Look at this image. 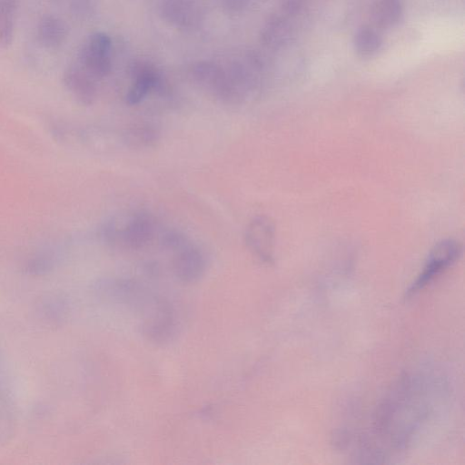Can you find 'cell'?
<instances>
[{
    "label": "cell",
    "instance_id": "e0dca14e",
    "mask_svg": "<svg viewBox=\"0 0 465 465\" xmlns=\"http://www.w3.org/2000/svg\"><path fill=\"white\" fill-rule=\"evenodd\" d=\"M54 259L45 253L36 254L25 264V272L30 275H44L54 267Z\"/></svg>",
    "mask_w": 465,
    "mask_h": 465
},
{
    "label": "cell",
    "instance_id": "2e32d148",
    "mask_svg": "<svg viewBox=\"0 0 465 465\" xmlns=\"http://www.w3.org/2000/svg\"><path fill=\"white\" fill-rule=\"evenodd\" d=\"M40 313L45 320L52 322H62L67 313V304L59 296H50L43 300L40 304Z\"/></svg>",
    "mask_w": 465,
    "mask_h": 465
},
{
    "label": "cell",
    "instance_id": "ac0fdd59",
    "mask_svg": "<svg viewBox=\"0 0 465 465\" xmlns=\"http://www.w3.org/2000/svg\"><path fill=\"white\" fill-rule=\"evenodd\" d=\"M71 14L77 18L89 17L94 11V0H68Z\"/></svg>",
    "mask_w": 465,
    "mask_h": 465
},
{
    "label": "cell",
    "instance_id": "52a82bcc",
    "mask_svg": "<svg viewBox=\"0 0 465 465\" xmlns=\"http://www.w3.org/2000/svg\"><path fill=\"white\" fill-rule=\"evenodd\" d=\"M95 78L79 64L65 68L63 83L71 94L82 104L90 105L97 97Z\"/></svg>",
    "mask_w": 465,
    "mask_h": 465
},
{
    "label": "cell",
    "instance_id": "4fadbf2b",
    "mask_svg": "<svg viewBox=\"0 0 465 465\" xmlns=\"http://www.w3.org/2000/svg\"><path fill=\"white\" fill-rule=\"evenodd\" d=\"M402 15V0H375L371 8L374 24L381 28L397 25Z\"/></svg>",
    "mask_w": 465,
    "mask_h": 465
},
{
    "label": "cell",
    "instance_id": "5b68a950",
    "mask_svg": "<svg viewBox=\"0 0 465 465\" xmlns=\"http://www.w3.org/2000/svg\"><path fill=\"white\" fill-rule=\"evenodd\" d=\"M173 251V272L179 281L192 283L202 278L206 270L207 260L198 245L187 239Z\"/></svg>",
    "mask_w": 465,
    "mask_h": 465
},
{
    "label": "cell",
    "instance_id": "30bf717a",
    "mask_svg": "<svg viewBox=\"0 0 465 465\" xmlns=\"http://www.w3.org/2000/svg\"><path fill=\"white\" fill-rule=\"evenodd\" d=\"M161 15L177 27L189 28L198 22V7L193 0H163Z\"/></svg>",
    "mask_w": 465,
    "mask_h": 465
},
{
    "label": "cell",
    "instance_id": "7a4b0ae2",
    "mask_svg": "<svg viewBox=\"0 0 465 465\" xmlns=\"http://www.w3.org/2000/svg\"><path fill=\"white\" fill-rule=\"evenodd\" d=\"M460 253L458 242L445 240L438 243L429 254L422 271L406 292V296L415 295L456 262Z\"/></svg>",
    "mask_w": 465,
    "mask_h": 465
},
{
    "label": "cell",
    "instance_id": "3957f363",
    "mask_svg": "<svg viewBox=\"0 0 465 465\" xmlns=\"http://www.w3.org/2000/svg\"><path fill=\"white\" fill-rule=\"evenodd\" d=\"M111 48L108 35L103 32L91 34L79 50V64L95 79L105 77L112 70Z\"/></svg>",
    "mask_w": 465,
    "mask_h": 465
},
{
    "label": "cell",
    "instance_id": "9c48e42d",
    "mask_svg": "<svg viewBox=\"0 0 465 465\" xmlns=\"http://www.w3.org/2000/svg\"><path fill=\"white\" fill-rule=\"evenodd\" d=\"M67 35L68 26L61 17L48 14L39 19L36 36L43 47L57 49L65 42Z\"/></svg>",
    "mask_w": 465,
    "mask_h": 465
},
{
    "label": "cell",
    "instance_id": "d6986e66",
    "mask_svg": "<svg viewBox=\"0 0 465 465\" xmlns=\"http://www.w3.org/2000/svg\"><path fill=\"white\" fill-rule=\"evenodd\" d=\"M305 0H282V8L289 15L298 13L302 7Z\"/></svg>",
    "mask_w": 465,
    "mask_h": 465
},
{
    "label": "cell",
    "instance_id": "ba28073f",
    "mask_svg": "<svg viewBox=\"0 0 465 465\" xmlns=\"http://www.w3.org/2000/svg\"><path fill=\"white\" fill-rule=\"evenodd\" d=\"M190 76L193 82L221 101L225 84V69L210 61L192 64Z\"/></svg>",
    "mask_w": 465,
    "mask_h": 465
},
{
    "label": "cell",
    "instance_id": "277c9868",
    "mask_svg": "<svg viewBox=\"0 0 465 465\" xmlns=\"http://www.w3.org/2000/svg\"><path fill=\"white\" fill-rule=\"evenodd\" d=\"M128 72L133 80L125 94V102L129 105L139 104L152 91L164 93L167 89L161 73L146 61H133L129 64Z\"/></svg>",
    "mask_w": 465,
    "mask_h": 465
},
{
    "label": "cell",
    "instance_id": "7c38bea8",
    "mask_svg": "<svg viewBox=\"0 0 465 465\" xmlns=\"http://www.w3.org/2000/svg\"><path fill=\"white\" fill-rule=\"evenodd\" d=\"M124 142L135 148L150 147L159 140L160 132L152 123H134L124 129L123 134Z\"/></svg>",
    "mask_w": 465,
    "mask_h": 465
},
{
    "label": "cell",
    "instance_id": "9a60e30c",
    "mask_svg": "<svg viewBox=\"0 0 465 465\" xmlns=\"http://www.w3.org/2000/svg\"><path fill=\"white\" fill-rule=\"evenodd\" d=\"M381 35L369 26L359 28L353 38L356 53L361 57H370L375 54L381 47Z\"/></svg>",
    "mask_w": 465,
    "mask_h": 465
},
{
    "label": "cell",
    "instance_id": "8992f818",
    "mask_svg": "<svg viewBox=\"0 0 465 465\" xmlns=\"http://www.w3.org/2000/svg\"><path fill=\"white\" fill-rule=\"evenodd\" d=\"M274 226L272 221L259 215L252 218L246 226L244 241L249 250L264 262H272L274 245Z\"/></svg>",
    "mask_w": 465,
    "mask_h": 465
},
{
    "label": "cell",
    "instance_id": "8fae6325",
    "mask_svg": "<svg viewBox=\"0 0 465 465\" xmlns=\"http://www.w3.org/2000/svg\"><path fill=\"white\" fill-rule=\"evenodd\" d=\"M260 35L263 45L270 49H280L291 40V25L285 18L272 15L264 23Z\"/></svg>",
    "mask_w": 465,
    "mask_h": 465
},
{
    "label": "cell",
    "instance_id": "6da1fadb",
    "mask_svg": "<svg viewBox=\"0 0 465 465\" xmlns=\"http://www.w3.org/2000/svg\"><path fill=\"white\" fill-rule=\"evenodd\" d=\"M155 231V221L150 213L134 211L107 221L101 228V237L114 247L138 251L153 241Z\"/></svg>",
    "mask_w": 465,
    "mask_h": 465
},
{
    "label": "cell",
    "instance_id": "5bb4252c",
    "mask_svg": "<svg viewBox=\"0 0 465 465\" xmlns=\"http://www.w3.org/2000/svg\"><path fill=\"white\" fill-rule=\"evenodd\" d=\"M19 0H0V49L13 43Z\"/></svg>",
    "mask_w": 465,
    "mask_h": 465
},
{
    "label": "cell",
    "instance_id": "ffe728a7",
    "mask_svg": "<svg viewBox=\"0 0 465 465\" xmlns=\"http://www.w3.org/2000/svg\"><path fill=\"white\" fill-rule=\"evenodd\" d=\"M7 415V403L6 399L5 398V392L3 391V385L1 381V374H0V415ZM2 417L0 416V421L2 420Z\"/></svg>",
    "mask_w": 465,
    "mask_h": 465
}]
</instances>
